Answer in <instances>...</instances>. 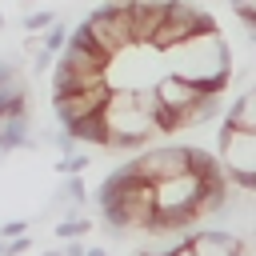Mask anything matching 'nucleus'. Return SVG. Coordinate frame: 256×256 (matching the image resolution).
Returning <instances> with one entry per match:
<instances>
[{
    "instance_id": "f257e3e1",
    "label": "nucleus",
    "mask_w": 256,
    "mask_h": 256,
    "mask_svg": "<svg viewBox=\"0 0 256 256\" xmlns=\"http://www.w3.org/2000/svg\"><path fill=\"white\" fill-rule=\"evenodd\" d=\"M96 208L104 216V236L124 240L128 232H144L156 220V184L132 172V164H120L108 172L96 188Z\"/></svg>"
},
{
    "instance_id": "f03ea898",
    "label": "nucleus",
    "mask_w": 256,
    "mask_h": 256,
    "mask_svg": "<svg viewBox=\"0 0 256 256\" xmlns=\"http://www.w3.org/2000/svg\"><path fill=\"white\" fill-rule=\"evenodd\" d=\"M164 56L172 60V72L176 76L200 84L204 92H224V84L232 76V52L220 40V32H196L184 44L168 48Z\"/></svg>"
},
{
    "instance_id": "7ed1b4c3",
    "label": "nucleus",
    "mask_w": 256,
    "mask_h": 256,
    "mask_svg": "<svg viewBox=\"0 0 256 256\" xmlns=\"http://www.w3.org/2000/svg\"><path fill=\"white\" fill-rule=\"evenodd\" d=\"M100 116H104V128H108V148H116V152L148 148V140L156 136V124L140 108L136 88H112Z\"/></svg>"
},
{
    "instance_id": "20e7f679",
    "label": "nucleus",
    "mask_w": 256,
    "mask_h": 256,
    "mask_svg": "<svg viewBox=\"0 0 256 256\" xmlns=\"http://www.w3.org/2000/svg\"><path fill=\"white\" fill-rule=\"evenodd\" d=\"M200 192H204V176L192 172V168L180 172V176L160 180V184H156V220L196 228V204H200Z\"/></svg>"
},
{
    "instance_id": "39448f33",
    "label": "nucleus",
    "mask_w": 256,
    "mask_h": 256,
    "mask_svg": "<svg viewBox=\"0 0 256 256\" xmlns=\"http://www.w3.org/2000/svg\"><path fill=\"white\" fill-rule=\"evenodd\" d=\"M196 32H216V20H212L204 8H196L192 0H164V20H160V28L152 32L148 48L168 52V48L184 44V40L196 36Z\"/></svg>"
},
{
    "instance_id": "423d86ee",
    "label": "nucleus",
    "mask_w": 256,
    "mask_h": 256,
    "mask_svg": "<svg viewBox=\"0 0 256 256\" xmlns=\"http://www.w3.org/2000/svg\"><path fill=\"white\" fill-rule=\"evenodd\" d=\"M216 160L228 176L232 188L256 192V132H240V128H220V144H216Z\"/></svg>"
},
{
    "instance_id": "0eeeda50",
    "label": "nucleus",
    "mask_w": 256,
    "mask_h": 256,
    "mask_svg": "<svg viewBox=\"0 0 256 256\" xmlns=\"http://www.w3.org/2000/svg\"><path fill=\"white\" fill-rule=\"evenodd\" d=\"M80 28H84V32L92 36V44L108 56V64H112L124 48H132V44H136V40H132V24H128V8H124V0L96 8Z\"/></svg>"
},
{
    "instance_id": "6e6552de",
    "label": "nucleus",
    "mask_w": 256,
    "mask_h": 256,
    "mask_svg": "<svg viewBox=\"0 0 256 256\" xmlns=\"http://www.w3.org/2000/svg\"><path fill=\"white\" fill-rule=\"evenodd\" d=\"M136 176H144L148 184H160L168 176H180L188 172V144H160V148H144L136 160H128Z\"/></svg>"
},
{
    "instance_id": "1a4fd4ad",
    "label": "nucleus",
    "mask_w": 256,
    "mask_h": 256,
    "mask_svg": "<svg viewBox=\"0 0 256 256\" xmlns=\"http://www.w3.org/2000/svg\"><path fill=\"white\" fill-rule=\"evenodd\" d=\"M152 92H156V100L176 116V128H188L192 108H196L200 96H204L200 84H192V80H184V76H176V72H164V76L152 84Z\"/></svg>"
},
{
    "instance_id": "9d476101",
    "label": "nucleus",
    "mask_w": 256,
    "mask_h": 256,
    "mask_svg": "<svg viewBox=\"0 0 256 256\" xmlns=\"http://www.w3.org/2000/svg\"><path fill=\"white\" fill-rule=\"evenodd\" d=\"M108 92H112V84H92V88H76V92L52 96V112H56L60 128H72L76 120L104 112V104H108Z\"/></svg>"
},
{
    "instance_id": "9b49d317",
    "label": "nucleus",
    "mask_w": 256,
    "mask_h": 256,
    "mask_svg": "<svg viewBox=\"0 0 256 256\" xmlns=\"http://www.w3.org/2000/svg\"><path fill=\"white\" fill-rule=\"evenodd\" d=\"M244 236H232L224 228H192L188 236V252L192 256H240Z\"/></svg>"
},
{
    "instance_id": "f8f14e48",
    "label": "nucleus",
    "mask_w": 256,
    "mask_h": 256,
    "mask_svg": "<svg viewBox=\"0 0 256 256\" xmlns=\"http://www.w3.org/2000/svg\"><path fill=\"white\" fill-rule=\"evenodd\" d=\"M124 8H128L132 40H136V44H148L152 32H156L160 20H164V0H124Z\"/></svg>"
},
{
    "instance_id": "ddd939ff",
    "label": "nucleus",
    "mask_w": 256,
    "mask_h": 256,
    "mask_svg": "<svg viewBox=\"0 0 256 256\" xmlns=\"http://www.w3.org/2000/svg\"><path fill=\"white\" fill-rule=\"evenodd\" d=\"M36 152L40 148V136H32V116L28 112H20V116H4V124H0V156H8V152Z\"/></svg>"
},
{
    "instance_id": "4468645a",
    "label": "nucleus",
    "mask_w": 256,
    "mask_h": 256,
    "mask_svg": "<svg viewBox=\"0 0 256 256\" xmlns=\"http://www.w3.org/2000/svg\"><path fill=\"white\" fill-rule=\"evenodd\" d=\"M224 124L240 128V132H256V88H248L244 96L232 100V108L224 112Z\"/></svg>"
},
{
    "instance_id": "2eb2a0df",
    "label": "nucleus",
    "mask_w": 256,
    "mask_h": 256,
    "mask_svg": "<svg viewBox=\"0 0 256 256\" xmlns=\"http://www.w3.org/2000/svg\"><path fill=\"white\" fill-rule=\"evenodd\" d=\"M68 132L76 136V144L108 148V128H104V116H100V112H96V116H84V120H76V124H72Z\"/></svg>"
},
{
    "instance_id": "dca6fc26",
    "label": "nucleus",
    "mask_w": 256,
    "mask_h": 256,
    "mask_svg": "<svg viewBox=\"0 0 256 256\" xmlns=\"http://www.w3.org/2000/svg\"><path fill=\"white\" fill-rule=\"evenodd\" d=\"M88 232H92V220H84L80 208H68L60 216V224H56V236L60 240H76V236H88Z\"/></svg>"
},
{
    "instance_id": "f3484780",
    "label": "nucleus",
    "mask_w": 256,
    "mask_h": 256,
    "mask_svg": "<svg viewBox=\"0 0 256 256\" xmlns=\"http://www.w3.org/2000/svg\"><path fill=\"white\" fill-rule=\"evenodd\" d=\"M68 32H72V28H68L64 20H56V24H48V32H40V44H44V48L56 56V52L68 44Z\"/></svg>"
},
{
    "instance_id": "a211bd4d",
    "label": "nucleus",
    "mask_w": 256,
    "mask_h": 256,
    "mask_svg": "<svg viewBox=\"0 0 256 256\" xmlns=\"http://www.w3.org/2000/svg\"><path fill=\"white\" fill-rule=\"evenodd\" d=\"M88 164H92V156L80 148V152H72V156H64V160H56V172H60V176H84V172H88Z\"/></svg>"
},
{
    "instance_id": "6ab92c4d",
    "label": "nucleus",
    "mask_w": 256,
    "mask_h": 256,
    "mask_svg": "<svg viewBox=\"0 0 256 256\" xmlns=\"http://www.w3.org/2000/svg\"><path fill=\"white\" fill-rule=\"evenodd\" d=\"M60 192L68 196V204H76V208L84 212V204H88V188H84V176H64Z\"/></svg>"
},
{
    "instance_id": "aec40b11",
    "label": "nucleus",
    "mask_w": 256,
    "mask_h": 256,
    "mask_svg": "<svg viewBox=\"0 0 256 256\" xmlns=\"http://www.w3.org/2000/svg\"><path fill=\"white\" fill-rule=\"evenodd\" d=\"M48 24H56V12H48V8H44V12H28V16H24V32H44Z\"/></svg>"
},
{
    "instance_id": "412c9836",
    "label": "nucleus",
    "mask_w": 256,
    "mask_h": 256,
    "mask_svg": "<svg viewBox=\"0 0 256 256\" xmlns=\"http://www.w3.org/2000/svg\"><path fill=\"white\" fill-rule=\"evenodd\" d=\"M28 56H32V76H44V72H52V64H56V56H52L44 44H40L36 52H28Z\"/></svg>"
},
{
    "instance_id": "4be33fe9",
    "label": "nucleus",
    "mask_w": 256,
    "mask_h": 256,
    "mask_svg": "<svg viewBox=\"0 0 256 256\" xmlns=\"http://www.w3.org/2000/svg\"><path fill=\"white\" fill-rule=\"evenodd\" d=\"M32 220H4L0 224V240H16V236H28Z\"/></svg>"
},
{
    "instance_id": "5701e85b",
    "label": "nucleus",
    "mask_w": 256,
    "mask_h": 256,
    "mask_svg": "<svg viewBox=\"0 0 256 256\" xmlns=\"http://www.w3.org/2000/svg\"><path fill=\"white\" fill-rule=\"evenodd\" d=\"M232 4V12L244 20V24H256V0H228Z\"/></svg>"
},
{
    "instance_id": "b1692460",
    "label": "nucleus",
    "mask_w": 256,
    "mask_h": 256,
    "mask_svg": "<svg viewBox=\"0 0 256 256\" xmlns=\"http://www.w3.org/2000/svg\"><path fill=\"white\" fill-rule=\"evenodd\" d=\"M32 252V236H16V240H4V256H24Z\"/></svg>"
},
{
    "instance_id": "393cba45",
    "label": "nucleus",
    "mask_w": 256,
    "mask_h": 256,
    "mask_svg": "<svg viewBox=\"0 0 256 256\" xmlns=\"http://www.w3.org/2000/svg\"><path fill=\"white\" fill-rule=\"evenodd\" d=\"M60 248H64V256H84V252H88V244H84V236H76V240H64Z\"/></svg>"
},
{
    "instance_id": "a878e982",
    "label": "nucleus",
    "mask_w": 256,
    "mask_h": 256,
    "mask_svg": "<svg viewBox=\"0 0 256 256\" xmlns=\"http://www.w3.org/2000/svg\"><path fill=\"white\" fill-rule=\"evenodd\" d=\"M84 256H108V248H100V244H88V252Z\"/></svg>"
},
{
    "instance_id": "bb28decb",
    "label": "nucleus",
    "mask_w": 256,
    "mask_h": 256,
    "mask_svg": "<svg viewBox=\"0 0 256 256\" xmlns=\"http://www.w3.org/2000/svg\"><path fill=\"white\" fill-rule=\"evenodd\" d=\"M40 256H64V248H44Z\"/></svg>"
},
{
    "instance_id": "cd10ccee",
    "label": "nucleus",
    "mask_w": 256,
    "mask_h": 256,
    "mask_svg": "<svg viewBox=\"0 0 256 256\" xmlns=\"http://www.w3.org/2000/svg\"><path fill=\"white\" fill-rule=\"evenodd\" d=\"M172 256H192V252H188V244H184V248H176V252H172Z\"/></svg>"
},
{
    "instance_id": "c85d7f7f",
    "label": "nucleus",
    "mask_w": 256,
    "mask_h": 256,
    "mask_svg": "<svg viewBox=\"0 0 256 256\" xmlns=\"http://www.w3.org/2000/svg\"><path fill=\"white\" fill-rule=\"evenodd\" d=\"M248 248H252V256H256V236H252V244H248Z\"/></svg>"
},
{
    "instance_id": "c756f323",
    "label": "nucleus",
    "mask_w": 256,
    "mask_h": 256,
    "mask_svg": "<svg viewBox=\"0 0 256 256\" xmlns=\"http://www.w3.org/2000/svg\"><path fill=\"white\" fill-rule=\"evenodd\" d=\"M0 32H4V16H0Z\"/></svg>"
},
{
    "instance_id": "7c9ffc66",
    "label": "nucleus",
    "mask_w": 256,
    "mask_h": 256,
    "mask_svg": "<svg viewBox=\"0 0 256 256\" xmlns=\"http://www.w3.org/2000/svg\"><path fill=\"white\" fill-rule=\"evenodd\" d=\"M0 256H4V240H0Z\"/></svg>"
}]
</instances>
